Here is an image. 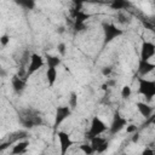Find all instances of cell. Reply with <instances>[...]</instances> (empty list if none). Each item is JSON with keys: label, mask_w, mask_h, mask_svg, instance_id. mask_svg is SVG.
<instances>
[{"label": "cell", "mask_w": 155, "mask_h": 155, "mask_svg": "<svg viewBox=\"0 0 155 155\" xmlns=\"http://www.w3.org/2000/svg\"><path fill=\"white\" fill-rule=\"evenodd\" d=\"M155 70V63L150 62V61H144V59H139L138 62V68H137V71H138V75L144 78L147 75H149L151 71Z\"/></svg>", "instance_id": "11"}, {"label": "cell", "mask_w": 155, "mask_h": 155, "mask_svg": "<svg viewBox=\"0 0 155 155\" xmlns=\"http://www.w3.org/2000/svg\"><path fill=\"white\" fill-rule=\"evenodd\" d=\"M119 22L122 23V24H125V23H128L130 19H128V17L125 16V15H119Z\"/></svg>", "instance_id": "25"}, {"label": "cell", "mask_w": 155, "mask_h": 155, "mask_svg": "<svg viewBox=\"0 0 155 155\" xmlns=\"http://www.w3.org/2000/svg\"><path fill=\"white\" fill-rule=\"evenodd\" d=\"M107 130H109V127L107 126V124L98 116H93L91 119V122H90V128L86 133L87 138L91 139L96 136H101L102 133H104Z\"/></svg>", "instance_id": "4"}, {"label": "cell", "mask_w": 155, "mask_h": 155, "mask_svg": "<svg viewBox=\"0 0 155 155\" xmlns=\"http://www.w3.org/2000/svg\"><path fill=\"white\" fill-rule=\"evenodd\" d=\"M120 94H121V97H122L124 99H127V98H130V97H131V94H132V90H131V86H128V85H125V86L121 88V92H120Z\"/></svg>", "instance_id": "20"}, {"label": "cell", "mask_w": 155, "mask_h": 155, "mask_svg": "<svg viewBox=\"0 0 155 155\" xmlns=\"http://www.w3.org/2000/svg\"><path fill=\"white\" fill-rule=\"evenodd\" d=\"M136 107H137V110L139 111V114H140L142 116H144L145 119H149V117L151 116V114H153V108H151L149 104H147V103H144V102H138V103L136 104Z\"/></svg>", "instance_id": "13"}, {"label": "cell", "mask_w": 155, "mask_h": 155, "mask_svg": "<svg viewBox=\"0 0 155 155\" xmlns=\"http://www.w3.org/2000/svg\"><path fill=\"white\" fill-rule=\"evenodd\" d=\"M155 56V44L148 40H144L140 45V52H139V59L150 61Z\"/></svg>", "instance_id": "8"}, {"label": "cell", "mask_w": 155, "mask_h": 155, "mask_svg": "<svg viewBox=\"0 0 155 155\" xmlns=\"http://www.w3.org/2000/svg\"><path fill=\"white\" fill-rule=\"evenodd\" d=\"M57 137H58L59 145H61V154L64 155V154H67L68 149L73 145V139H71L70 134L64 132V131H58L57 132Z\"/></svg>", "instance_id": "9"}, {"label": "cell", "mask_w": 155, "mask_h": 155, "mask_svg": "<svg viewBox=\"0 0 155 155\" xmlns=\"http://www.w3.org/2000/svg\"><path fill=\"white\" fill-rule=\"evenodd\" d=\"M80 150L82 153H85V154H92V153H94L91 144H82V145H80Z\"/></svg>", "instance_id": "22"}, {"label": "cell", "mask_w": 155, "mask_h": 155, "mask_svg": "<svg viewBox=\"0 0 155 155\" xmlns=\"http://www.w3.org/2000/svg\"><path fill=\"white\" fill-rule=\"evenodd\" d=\"M45 62L47 64V68H57L61 64V57L54 54H45Z\"/></svg>", "instance_id": "16"}, {"label": "cell", "mask_w": 155, "mask_h": 155, "mask_svg": "<svg viewBox=\"0 0 155 155\" xmlns=\"http://www.w3.org/2000/svg\"><path fill=\"white\" fill-rule=\"evenodd\" d=\"M127 126V119L124 117L119 111H115L114 114V117H113V121L109 126V132L111 136L119 133L121 130H124L125 127Z\"/></svg>", "instance_id": "6"}, {"label": "cell", "mask_w": 155, "mask_h": 155, "mask_svg": "<svg viewBox=\"0 0 155 155\" xmlns=\"http://www.w3.org/2000/svg\"><path fill=\"white\" fill-rule=\"evenodd\" d=\"M11 85L16 93H21L25 88V81L21 75H13L11 79Z\"/></svg>", "instance_id": "12"}, {"label": "cell", "mask_w": 155, "mask_h": 155, "mask_svg": "<svg viewBox=\"0 0 155 155\" xmlns=\"http://www.w3.org/2000/svg\"><path fill=\"white\" fill-rule=\"evenodd\" d=\"M71 108L69 105H59L56 108V113H54V122L53 126L54 128H57L64 120H67L70 115H71Z\"/></svg>", "instance_id": "7"}, {"label": "cell", "mask_w": 155, "mask_h": 155, "mask_svg": "<svg viewBox=\"0 0 155 155\" xmlns=\"http://www.w3.org/2000/svg\"><path fill=\"white\" fill-rule=\"evenodd\" d=\"M18 120H19V124L24 128H29V130L36 126H40L42 124V116L40 115L38 110L33 108L22 109L18 113Z\"/></svg>", "instance_id": "1"}, {"label": "cell", "mask_w": 155, "mask_h": 155, "mask_svg": "<svg viewBox=\"0 0 155 155\" xmlns=\"http://www.w3.org/2000/svg\"><path fill=\"white\" fill-rule=\"evenodd\" d=\"M57 51H58V54L59 56H65V53H67V46H65V44L64 42H59L57 45Z\"/></svg>", "instance_id": "21"}, {"label": "cell", "mask_w": 155, "mask_h": 155, "mask_svg": "<svg viewBox=\"0 0 155 155\" xmlns=\"http://www.w3.org/2000/svg\"><path fill=\"white\" fill-rule=\"evenodd\" d=\"M13 2L24 11H33L36 6L35 0H13Z\"/></svg>", "instance_id": "15"}, {"label": "cell", "mask_w": 155, "mask_h": 155, "mask_svg": "<svg viewBox=\"0 0 155 155\" xmlns=\"http://www.w3.org/2000/svg\"><path fill=\"white\" fill-rule=\"evenodd\" d=\"M90 144L92 145V149L94 153H104L108 149V140L104 137L101 136H96L93 138L90 139Z\"/></svg>", "instance_id": "10"}, {"label": "cell", "mask_w": 155, "mask_h": 155, "mask_svg": "<svg viewBox=\"0 0 155 155\" xmlns=\"http://www.w3.org/2000/svg\"><path fill=\"white\" fill-rule=\"evenodd\" d=\"M8 42H10V35H7V34L1 35V38H0V44H1V46L5 47V46H7Z\"/></svg>", "instance_id": "23"}, {"label": "cell", "mask_w": 155, "mask_h": 155, "mask_svg": "<svg viewBox=\"0 0 155 155\" xmlns=\"http://www.w3.org/2000/svg\"><path fill=\"white\" fill-rule=\"evenodd\" d=\"M142 153H143V154H154V151L150 150V149H144Z\"/></svg>", "instance_id": "29"}, {"label": "cell", "mask_w": 155, "mask_h": 155, "mask_svg": "<svg viewBox=\"0 0 155 155\" xmlns=\"http://www.w3.org/2000/svg\"><path fill=\"white\" fill-rule=\"evenodd\" d=\"M28 147H29V142H28V140H18V142H16V144L12 147L11 153H12V154H16V155L24 154V153H27Z\"/></svg>", "instance_id": "14"}, {"label": "cell", "mask_w": 155, "mask_h": 155, "mask_svg": "<svg viewBox=\"0 0 155 155\" xmlns=\"http://www.w3.org/2000/svg\"><path fill=\"white\" fill-rule=\"evenodd\" d=\"M46 79L48 86H53L57 81V68H47L46 70Z\"/></svg>", "instance_id": "18"}, {"label": "cell", "mask_w": 155, "mask_h": 155, "mask_svg": "<svg viewBox=\"0 0 155 155\" xmlns=\"http://www.w3.org/2000/svg\"><path fill=\"white\" fill-rule=\"evenodd\" d=\"M138 93L145 97L147 101H151L155 97V81L140 76L138 80Z\"/></svg>", "instance_id": "3"}, {"label": "cell", "mask_w": 155, "mask_h": 155, "mask_svg": "<svg viewBox=\"0 0 155 155\" xmlns=\"http://www.w3.org/2000/svg\"><path fill=\"white\" fill-rule=\"evenodd\" d=\"M103 28V44L108 45L111 41H114L115 39L120 38L124 34V30L120 29L119 27H116L114 23H107L104 22L102 24Z\"/></svg>", "instance_id": "2"}, {"label": "cell", "mask_w": 155, "mask_h": 155, "mask_svg": "<svg viewBox=\"0 0 155 155\" xmlns=\"http://www.w3.org/2000/svg\"><path fill=\"white\" fill-rule=\"evenodd\" d=\"M44 64H45V58L42 56H40L39 53H31L30 59L28 62V67L25 69V78H29L33 74H35L40 68L44 67Z\"/></svg>", "instance_id": "5"}, {"label": "cell", "mask_w": 155, "mask_h": 155, "mask_svg": "<svg viewBox=\"0 0 155 155\" xmlns=\"http://www.w3.org/2000/svg\"><path fill=\"white\" fill-rule=\"evenodd\" d=\"M126 131H127L128 133H134V132L137 131V127H136L134 125H130V126H126Z\"/></svg>", "instance_id": "26"}, {"label": "cell", "mask_w": 155, "mask_h": 155, "mask_svg": "<svg viewBox=\"0 0 155 155\" xmlns=\"http://www.w3.org/2000/svg\"><path fill=\"white\" fill-rule=\"evenodd\" d=\"M131 6V2L128 0H111L110 7L113 10H127Z\"/></svg>", "instance_id": "17"}, {"label": "cell", "mask_w": 155, "mask_h": 155, "mask_svg": "<svg viewBox=\"0 0 155 155\" xmlns=\"http://www.w3.org/2000/svg\"><path fill=\"white\" fill-rule=\"evenodd\" d=\"M148 122L151 124V125H155V114H154V115L151 114V116L149 117V121H148Z\"/></svg>", "instance_id": "28"}, {"label": "cell", "mask_w": 155, "mask_h": 155, "mask_svg": "<svg viewBox=\"0 0 155 155\" xmlns=\"http://www.w3.org/2000/svg\"><path fill=\"white\" fill-rule=\"evenodd\" d=\"M111 73H113V68H111V67H104V68L102 69V74H103L104 76H109Z\"/></svg>", "instance_id": "24"}, {"label": "cell", "mask_w": 155, "mask_h": 155, "mask_svg": "<svg viewBox=\"0 0 155 155\" xmlns=\"http://www.w3.org/2000/svg\"><path fill=\"white\" fill-rule=\"evenodd\" d=\"M68 105L74 110L76 107H78V94H76V92H70V94H69V98H68Z\"/></svg>", "instance_id": "19"}, {"label": "cell", "mask_w": 155, "mask_h": 155, "mask_svg": "<svg viewBox=\"0 0 155 155\" xmlns=\"http://www.w3.org/2000/svg\"><path fill=\"white\" fill-rule=\"evenodd\" d=\"M138 140H139V134L134 132V133H133V137H132V142H133V143H137Z\"/></svg>", "instance_id": "27"}]
</instances>
